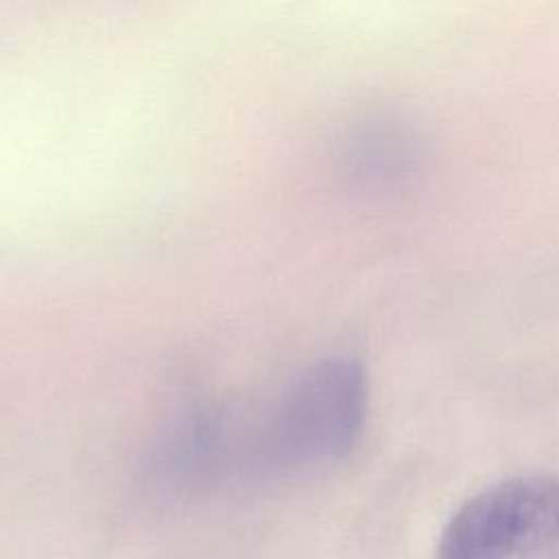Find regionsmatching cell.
<instances>
[{
	"label": "cell",
	"mask_w": 559,
	"mask_h": 559,
	"mask_svg": "<svg viewBox=\"0 0 559 559\" xmlns=\"http://www.w3.org/2000/svg\"><path fill=\"white\" fill-rule=\"evenodd\" d=\"M367 397L358 360L334 356L306 367L249 424L221 413L223 474L288 476L341 461L360 439Z\"/></svg>",
	"instance_id": "6da1fadb"
},
{
	"label": "cell",
	"mask_w": 559,
	"mask_h": 559,
	"mask_svg": "<svg viewBox=\"0 0 559 559\" xmlns=\"http://www.w3.org/2000/svg\"><path fill=\"white\" fill-rule=\"evenodd\" d=\"M437 559H559V478L524 474L480 489L445 522Z\"/></svg>",
	"instance_id": "7a4b0ae2"
}]
</instances>
